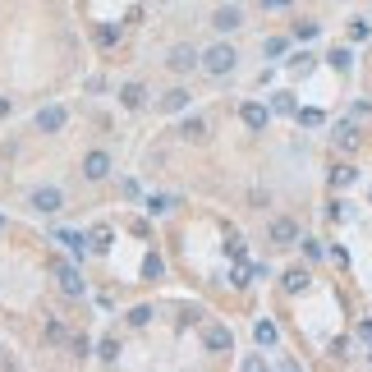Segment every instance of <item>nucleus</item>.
<instances>
[{
	"label": "nucleus",
	"instance_id": "1a4fd4ad",
	"mask_svg": "<svg viewBox=\"0 0 372 372\" xmlns=\"http://www.w3.org/2000/svg\"><path fill=\"white\" fill-rule=\"evenodd\" d=\"M239 23H244V14H239V10H230V5L212 14V28H216V32H234V28H239Z\"/></svg>",
	"mask_w": 372,
	"mask_h": 372
},
{
	"label": "nucleus",
	"instance_id": "dca6fc26",
	"mask_svg": "<svg viewBox=\"0 0 372 372\" xmlns=\"http://www.w3.org/2000/svg\"><path fill=\"white\" fill-rule=\"evenodd\" d=\"M271 110H276V115H290V110H295V97H290V92H276Z\"/></svg>",
	"mask_w": 372,
	"mask_h": 372
},
{
	"label": "nucleus",
	"instance_id": "39448f33",
	"mask_svg": "<svg viewBox=\"0 0 372 372\" xmlns=\"http://www.w3.org/2000/svg\"><path fill=\"white\" fill-rule=\"evenodd\" d=\"M166 64H171L175 74H188V69H198V64H202V55H198L193 47H175V51H171V60H166Z\"/></svg>",
	"mask_w": 372,
	"mask_h": 372
},
{
	"label": "nucleus",
	"instance_id": "b1692460",
	"mask_svg": "<svg viewBox=\"0 0 372 372\" xmlns=\"http://www.w3.org/2000/svg\"><path fill=\"white\" fill-rule=\"evenodd\" d=\"M129 322H134V326H147V322H152V312H147V308H134V312H129Z\"/></svg>",
	"mask_w": 372,
	"mask_h": 372
},
{
	"label": "nucleus",
	"instance_id": "ddd939ff",
	"mask_svg": "<svg viewBox=\"0 0 372 372\" xmlns=\"http://www.w3.org/2000/svg\"><path fill=\"white\" fill-rule=\"evenodd\" d=\"M285 290H290V295H303V290H308V271H303V266H299V271H285Z\"/></svg>",
	"mask_w": 372,
	"mask_h": 372
},
{
	"label": "nucleus",
	"instance_id": "f8f14e48",
	"mask_svg": "<svg viewBox=\"0 0 372 372\" xmlns=\"http://www.w3.org/2000/svg\"><path fill=\"white\" fill-rule=\"evenodd\" d=\"M188 106V92L184 88H171V92L161 97V110H166V115H175V110H184Z\"/></svg>",
	"mask_w": 372,
	"mask_h": 372
},
{
	"label": "nucleus",
	"instance_id": "4be33fe9",
	"mask_svg": "<svg viewBox=\"0 0 372 372\" xmlns=\"http://www.w3.org/2000/svg\"><path fill=\"white\" fill-rule=\"evenodd\" d=\"M239 368H244V372H262V368H266V358H258V354H248V358H244V363H239Z\"/></svg>",
	"mask_w": 372,
	"mask_h": 372
},
{
	"label": "nucleus",
	"instance_id": "423d86ee",
	"mask_svg": "<svg viewBox=\"0 0 372 372\" xmlns=\"http://www.w3.org/2000/svg\"><path fill=\"white\" fill-rule=\"evenodd\" d=\"M83 175H88V179H106L110 175V156L106 152H88L83 156Z\"/></svg>",
	"mask_w": 372,
	"mask_h": 372
},
{
	"label": "nucleus",
	"instance_id": "4468645a",
	"mask_svg": "<svg viewBox=\"0 0 372 372\" xmlns=\"http://www.w3.org/2000/svg\"><path fill=\"white\" fill-rule=\"evenodd\" d=\"M179 138H184V142H202V138H207V124H202V120H184Z\"/></svg>",
	"mask_w": 372,
	"mask_h": 372
},
{
	"label": "nucleus",
	"instance_id": "20e7f679",
	"mask_svg": "<svg viewBox=\"0 0 372 372\" xmlns=\"http://www.w3.org/2000/svg\"><path fill=\"white\" fill-rule=\"evenodd\" d=\"M202 345H207L212 354H225V349H234V336L225 326H207V331H202Z\"/></svg>",
	"mask_w": 372,
	"mask_h": 372
},
{
	"label": "nucleus",
	"instance_id": "a878e982",
	"mask_svg": "<svg viewBox=\"0 0 372 372\" xmlns=\"http://www.w3.org/2000/svg\"><path fill=\"white\" fill-rule=\"evenodd\" d=\"M295 32H299V37H303V42H312V37H317V23H299Z\"/></svg>",
	"mask_w": 372,
	"mask_h": 372
},
{
	"label": "nucleus",
	"instance_id": "0eeeda50",
	"mask_svg": "<svg viewBox=\"0 0 372 372\" xmlns=\"http://www.w3.org/2000/svg\"><path fill=\"white\" fill-rule=\"evenodd\" d=\"M299 239V225L290 216H276L271 221V244H295Z\"/></svg>",
	"mask_w": 372,
	"mask_h": 372
},
{
	"label": "nucleus",
	"instance_id": "aec40b11",
	"mask_svg": "<svg viewBox=\"0 0 372 372\" xmlns=\"http://www.w3.org/2000/svg\"><path fill=\"white\" fill-rule=\"evenodd\" d=\"M299 124H308V129H317V124H322V110H299Z\"/></svg>",
	"mask_w": 372,
	"mask_h": 372
},
{
	"label": "nucleus",
	"instance_id": "f03ea898",
	"mask_svg": "<svg viewBox=\"0 0 372 372\" xmlns=\"http://www.w3.org/2000/svg\"><path fill=\"white\" fill-rule=\"evenodd\" d=\"M60 202H64V193L60 188H32V212H42V216H55L60 212Z\"/></svg>",
	"mask_w": 372,
	"mask_h": 372
},
{
	"label": "nucleus",
	"instance_id": "cd10ccee",
	"mask_svg": "<svg viewBox=\"0 0 372 372\" xmlns=\"http://www.w3.org/2000/svg\"><path fill=\"white\" fill-rule=\"evenodd\" d=\"M5 115H10V101H5V97H0V120H5Z\"/></svg>",
	"mask_w": 372,
	"mask_h": 372
},
{
	"label": "nucleus",
	"instance_id": "7ed1b4c3",
	"mask_svg": "<svg viewBox=\"0 0 372 372\" xmlns=\"http://www.w3.org/2000/svg\"><path fill=\"white\" fill-rule=\"evenodd\" d=\"M239 120H244L248 129H266V124H271V106H262V101H244Z\"/></svg>",
	"mask_w": 372,
	"mask_h": 372
},
{
	"label": "nucleus",
	"instance_id": "f3484780",
	"mask_svg": "<svg viewBox=\"0 0 372 372\" xmlns=\"http://www.w3.org/2000/svg\"><path fill=\"white\" fill-rule=\"evenodd\" d=\"M258 345H276V326L271 322H258Z\"/></svg>",
	"mask_w": 372,
	"mask_h": 372
},
{
	"label": "nucleus",
	"instance_id": "5701e85b",
	"mask_svg": "<svg viewBox=\"0 0 372 372\" xmlns=\"http://www.w3.org/2000/svg\"><path fill=\"white\" fill-rule=\"evenodd\" d=\"M336 142H340L345 152H349V147H354V142H358V138H354V129H340V134H336Z\"/></svg>",
	"mask_w": 372,
	"mask_h": 372
},
{
	"label": "nucleus",
	"instance_id": "2eb2a0df",
	"mask_svg": "<svg viewBox=\"0 0 372 372\" xmlns=\"http://www.w3.org/2000/svg\"><path fill=\"white\" fill-rule=\"evenodd\" d=\"M331 184H336V188L354 184V166H340V171H331Z\"/></svg>",
	"mask_w": 372,
	"mask_h": 372
},
{
	"label": "nucleus",
	"instance_id": "9b49d317",
	"mask_svg": "<svg viewBox=\"0 0 372 372\" xmlns=\"http://www.w3.org/2000/svg\"><path fill=\"white\" fill-rule=\"evenodd\" d=\"M120 101L129 110H138V106H147V88L142 83H124V92H120Z\"/></svg>",
	"mask_w": 372,
	"mask_h": 372
},
{
	"label": "nucleus",
	"instance_id": "9d476101",
	"mask_svg": "<svg viewBox=\"0 0 372 372\" xmlns=\"http://www.w3.org/2000/svg\"><path fill=\"white\" fill-rule=\"evenodd\" d=\"M55 280H60L64 295H83V276H78L74 266H55Z\"/></svg>",
	"mask_w": 372,
	"mask_h": 372
},
{
	"label": "nucleus",
	"instance_id": "a211bd4d",
	"mask_svg": "<svg viewBox=\"0 0 372 372\" xmlns=\"http://www.w3.org/2000/svg\"><path fill=\"white\" fill-rule=\"evenodd\" d=\"M368 23H363V18H354V23H349V37H354V42H368Z\"/></svg>",
	"mask_w": 372,
	"mask_h": 372
},
{
	"label": "nucleus",
	"instance_id": "412c9836",
	"mask_svg": "<svg viewBox=\"0 0 372 372\" xmlns=\"http://www.w3.org/2000/svg\"><path fill=\"white\" fill-rule=\"evenodd\" d=\"M303 258L317 262V258H322V244H317V239H303Z\"/></svg>",
	"mask_w": 372,
	"mask_h": 372
},
{
	"label": "nucleus",
	"instance_id": "f257e3e1",
	"mask_svg": "<svg viewBox=\"0 0 372 372\" xmlns=\"http://www.w3.org/2000/svg\"><path fill=\"white\" fill-rule=\"evenodd\" d=\"M234 64H239V51H234L230 42H216V47H207V51H202V69H207L212 78L234 74Z\"/></svg>",
	"mask_w": 372,
	"mask_h": 372
},
{
	"label": "nucleus",
	"instance_id": "c85d7f7f",
	"mask_svg": "<svg viewBox=\"0 0 372 372\" xmlns=\"http://www.w3.org/2000/svg\"><path fill=\"white\" fill-rule=\"evenodd\" d=\"M368 363H372V354H368Z\"/></svg>",
	"mask_w": 372,
	"mask_h": 372
},
{
	"label": "nucleus",
	"instance_id": "6ab92c4d",
	"mask_svg": "<svg viewBox=\"0 0 372 372\" xmlns=\"http://www.w3.org/2000/svg\"><path fill=\"white\" fill-rule=\"evenodd\" d=\"M92 248H97V253H106V248H110V230H92Z\"/></svg>",
	"mask_w": 372,
	"mask_h": 372
},
{
	"label": "nucleus",
	"instance_id": "bb28decb",
	"mask_svg": "<svg viewBox=\"0 0 372 372\" xmlns=\"http://www.w3.org/2000/svg\"><path fill=\"white\" fill-rule=\"evenodd\" d=\"M171 207H175V198H152V212H156V216H161V212H171Z\"/></svg>",
	"mask_w": 372,
	"mask_h": 372
},
{
	"label": "nucleus",
	"instance_id": "6e6552de",
	"mask_svg": "<svg viewBox=\"0 0 372 372\" xmlns=\"http://www.w3.org/2000/svg\"><path fill=\"white\" fill-rule=\"evenodd\" d=\"M37 129H42V134H60V129H64V110L60 106H47L42 115H37Z\"/></svg>",
	"mask_w": 372,
	"mask_h": 372
},
{
	"label": "nucleus",
	"instance_id": "393cba45",
	"mask_svg": "<svg viewBox=\"0 0 372 372\" xmlns=\"http://www.w3.org/2000/svg\"><path fill=\"white\" fill-rule=\"evenodd\" d=\"M331 64H336V69H349V51H331Z\"/></svg>",
	"mask_w": 372,
	"mask_h": 372
}]
</instances>
